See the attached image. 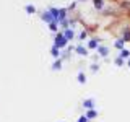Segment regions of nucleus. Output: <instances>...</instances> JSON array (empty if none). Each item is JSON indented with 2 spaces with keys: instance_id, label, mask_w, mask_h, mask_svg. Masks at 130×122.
<instances>
[{
  "instance_id": "nucleus-1",
  "label": "nucleus",
  "mask_w": 130,
  "mask_h": 122,
  "mask_svg": "<svg viewBox=\"0 0 130 122\" xmlns=\"http://www.w3.org/2000/svg\"><path fill=\"white\" fill-rule=\"evenodd\" d=\"M67 44H68V39L63 36V33H55V36H54V46L59 47V49H63V47H67Z\"/></svg>"
},
{
  "instance_id": "nucleus-2",
  "label": "nucleus",
  "mask_w": 130,
  "mask_h": 122,
  "mask_svg": "<svg viewBox=\"0 0 130 122\" xmlns=\"http://www.w3.org/2000/svg\"><path fill=\"white\" fill-rule=\"evenodd\" d=\"M99 46H101V44H99V39H98V38H93V39L88 41V46L86 47H88V51H96Z\"/></svg>"
},
{
  "instance_id": "nucleus-3",
  "label": "nucleus",
  "mask_w": 130,
  "mask_h": 122,
  "mask_svg": "<svg viewBox=\"0 0 130 122\" xmlns=\"http://www.w3.org/2000/svg\"><path fill=\"white\" fill-rule=\"evenodd\" d=\"M73 51H75L78 55H81V57H88V47H83L81 44L75 46V49H73Z\"/></svg>"
},
{
  "instance_id": "nucleus-4",
  "label": "nucleus",
  "mask_w": 130,
  "mask_h": 122,
  "mask_svg": "<svg viewBox=\"0 0 130 122\" xmlns=\"http://www.w3.org/2000/svg\"><path fill=\"white\" fill-rule=\"evenodd\" d=\"M41 18H42V21H44V23H47V24H49V23H52V21H55L54 16H52V13H51L49 10H47V11H44V13L41 15Z\"/></svg>"
},
{
  "instance_id": "nucleus-5",
  "label": "nucleus",
  "mask_w": 130,
  "mask_h": 122,
  "mask_svg": "<svg viewBox=\"0 0 130 122\" xmlns=\"http://www.w3.org/2000/svg\"><path fill=\"white\" fill-rule=\"evenodd\" d=\"M62 33H63V36H65L68 41H72L73 38H75V31H73V28H65Z\"/></svg>"
},
{
  "instance_id": "nucleus-6",
  "label": "nucleus",
  "mask_w": 130,
  "mask_h": 122,
  "mask_svg": "<svg viewBox=\"0 0 130 122\" xmlns=\"http://www.w3.org/2000/svg\"><path fill=\"white\" fill-rule=\"evenodd\" d=\"M96 51H98V54H99V57H107L109 55V47H106V46H99Z\"/></svg>"
},
{
  "instance_id": "nucleus-7",
  "label": "nucleus",
  "mask_w": 130,
  "mask_h": 122,
  "mask_svg": "<svg viewBox=\"0 0 130 122\" xmlns=\"http://www.w3.org/2000/svg\"><path fill=\"white\" fill-rule=\"evenodd\" d=\"M62 62H63L62 57H60V59H55L54 64H52V70H62Z\"/></svg>"
},
{
  "instance_id": "nucleus-8",
  "label": "nucleus",
  "mask_w": 130,
  "mask_h": 122,
  "mask_svg": "<svg viewBox=\"0 0 130 122\" xmlns=\"http://www.w3.org/2000/svg\"><path fill=\"white\" fill-rule=\"evenodd\" d=\"M85 116L88 117V120H91V119H96V117H98V111H96V109H88Z\"/></svg>"
},
{
  "instance_id": "nucleus-9",
  "label": "nucleus",
  "mask_w": 130,
  "mask_h": 122,
  "mask_svg": "<svg viewBox=\"0 0 130 122\" xmlns=\"http://www.w3.org/2000/svg\"><path fill=\"white\" fill-rule=\"evenodd\" d=\"M83 108L85 109H94V99H85L83 101Z\"/></svg>"
},
{
  "instance_id": "nucleus-10",
  "label": "nucleus",
  "mask_w": 130,
  "mask_h": 122,
  "mask_svg": "<svg viewBox=\"0 0 130 122\" xmlns=\"http://www.w3.org/2000/svg\"><path fill=\"white\" fill-rule=\"evenodd\" d=\"M51 54H52V57H54V59H60V49L59 47H55V46H52L51 47Z\"/></svg>"
},
{
  "instance_id": "nucleus-11",
  "label": "nucleus",
  "mask_w": 130,
  "mask_h": 122,
  "mask_svg": "<svg viewBox=\"0 0 130 122\" xmlns=\"http://www.w3.org/2000/svg\"><path fill=\"white\" fill-rule=\"evenodd\" d=\"M124 46H125V41L122 39V38H120V39H116V42H114V47H116V49L122 51V49H125Z\"/></svg>"
},
{
  "instance_id": "nucleus-12",
  "label": "nucleus",
  "mask_w": 130,
  "mask_h": 122,
  "mask_svg": "<svg viewBox=\"0 0 130 122\" xmlns=\"http://www.w3.org/2000/svg\"><path fill=\"white\" fill-rule=\"evenodd\" d=\"M119 57H120V59H124V60H128L130 59V51H128V49H122Z\"/></svg>"
},
{
  "instance_id": "nucleus-13",
  "label": "nucleus",
  "mask_w": 130,
  "mask_h": 122,
  "mask_svg": "<svg viewBox=\"0 0 130 122\" xmlns=\"http://www.w3.org/2000/svg\"><path fill=\"white\" fill-rule=\"evenodd\" d=\"M76 80H78V83H81V85H85V83H86V75H85L83 72H80L78 75H76Z\"/></svg>"
},
{
  "instance_id": "nucleus-14",
  "label": "nucleus",
  "mask_w": 130,
  "mask_h": 122,
  "mask_svg": "<svg viewBox=\"0 0 130 122\" xmlns=\"http://www.w3.org/2000/svg\"><path fill=\"white\" fill-rule=\"evenodd\" d=\"M49 29L54 31V33H59V21H52V23H49Z\"/></svg>"
},
{
  "instance_id": "nucleus-15",
  "label": "nucleus",
  "mask_w": 130,
  "mask_h": 122,
  "mask_svg": "<svg viewBox=\"0 0 130 122\" xmlns=\"http://www.w3.org/2000/svg\"><path fill=\"white\" fill-rule=\"evenodd\" d=\"M63 20H67V10H60V13H59V23L60 21H63Z\"/></svg>"
},
{
  "instance_id": "nucleus-16",
  "label": "nucleus",
  "mask_w": 130,
  "mask_h": 122,
  "mask_svg": "<svg viewBox=\"0 0 130 122\" xmlns=\"http://www.w3.org/2000/svg\"><path fill=\"white\" fill-rule=\"evenodd\" d=\"M24 10H26V13H29V15L36 13V7L34 5H26V7H24Z\"/></svg>"
},
{
  "instance_id": "nucleus-17",
  "label": "nucleus",
  "mask_w": 130,
  "mask_h": 122,
  "mask_svg": "<svg viewBox=\"0 0 130 122\" xmlns=\"http://www.w3.org/2000/svg\"><path fill=\"white\" fill-rule=\"evenodd\" d=\"M122 39H124V41H130V29H124V31H122Z\"/></svg>"
},
{
  "instance_id": "nucleus-18",
  "label": "nucleus",
  "mask_w": 130,
  "mask_h": 122,
  "mask_svg": "<svg viewBox=\"0 0 130 122\" xmlns=\"http://www.w3.org/2000/svg\"><path fill=\"white\" fill-rule=\"evenodd\" d=\"M114 64H116L117 67H122V65L125 64V60H124V59H120V57H116V60H114Z\"/></svg>"
},
{
  "instance_id": "nucleus-19",
  "label": "nucleus",
  "mask_w": 130,
  "mask_h": 122,
  "mask_svg": "<svg viewBox=\"0 0 130 122\" xmlns=\"http://www.w3.org/2000/svg\"><path fill=\"white\" fill-rule=\"evenodd\" d=\"M89 70H91L93 73H96L98 70H99V65H98V64H91V65H89Z\"/></svg>"
},
{
  "instance_id": "nucleus-20",
  "label": "nucleus",
  "mask_w": 130,
  "mask_h": 122,
  "mask_svg": "<svg viewBox=\"0 0 130 122\" xmlns=\"http://www.w3.org/2000/svg\"><path fill=\"white\" fill-rule=\"evenodd\" d=\"M86 36H88L86 31H81L80 34H78V39H80V41H85V39H86Z\"/></svg>"
},
{
  "instance_id": "nucleus-21",
  "label": "nucleus",
  "mask_w": 130,
  "mask_h": 122,
  "mask_svg": "<svg viewBox=\"0 0 130 122\" xmlns=\"http://www.w3.org/2000/svg\"><path fill=\"white\" fill-rule=\"evenodd\" d=\"M76 122H88V117H86V116H80Z\"/></svg>"
},
{
  "instance_id": "nucleus-22",
  "label": "nucleus",
  "mask_w": 130,
  "mask_h": 122,
  "mask_svg": "<svg viewBox=\"0 0 130 122\" xmlns=\"http://www.w3.org/2000/svg\"><path fill=\"white\" fill-rule=\"evenodd\" d=\"M127 67H128V68H130V59H128V60H127Z\"/></svg>"
}]
</instances>
